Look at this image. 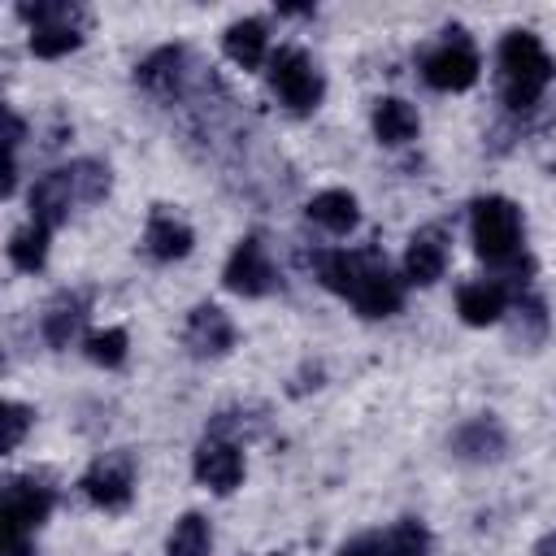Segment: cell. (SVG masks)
Instances as JSON below:
<instances>
[{
  "mask_svg": "<svg viewBox=\"0 0 556 556\" xmlns=\"http://www.w3.org/2000/svg\"><path fill=\"white\" fill-rule=\"evenodd\" d=\"M26 426H30V408L26 404H4V452H13L22 443Z\"/></svg>",
  "mask_w": 556,
  "mask_h": 556,
  "instance_id": "cell-27",
  "label": "cell"
},
{
  "mask_svg": "<svg viewBox=\"0 0 556 556\" xmlns=\"http://www.w3.org/2000/svg\"><path fill=\"white\" fill-rule=\"evenodd\" d=\"M269 83H274L278 100H282L291 113H308V109H317V100H321V74H317L313 61H308L304 52H295V48L274 52V61H269Z\"/></svg>",
  "mask_w": 556,
  "mask_h": 556,
  "instance_id": "cell-4",
  "label": "cell"
},
{
  "mask_svg": "<svg viewBox=\"0 0 556 556\" xmlns=\"http://www.w3.org/2000/svg\"><path fill=\"white\" fill-rule=\"evenodd\" d=\"M208 547H213L208 521L200 513H187V517L174 521L169 543H165V556H208Z\"/></svg>",
  "mask_w": 556,
  "mask_h": 556,
  "instance_id": "cell-22",
  "label": "cell"
},
{
  "mask_svg": "<svg viewBox=\"0 0 556 556\" xmlns=\"http://www.w3.org/2000/svg\"><path fill=\"white\" fill-rule=\"evenodd\" d=\"M143 243H148V252L156 261H178V256L191 252V230L169 213H152V222L143 230Z\"/></svg>",
  "mask_w": 556,
  "mask_h": 556,
  "instance_id": "cell-17",
  "label": "cell"
},
{
  "mask_svg": "<svg viewBox=\"0 0 556 556\" xmlns=\"http://www.w3.org/2000/svg\"><path fill=\"white\" fill-rule=\"evenodd\" d=\"M430 552V534L421 521L404 517L391 530H382V556H426Z\"/></svg>",
  "mask_w": 556,
  "mask_h": 556,
  "instance_id": "cell-24",
  "label": "cell"
},
{
  "mask_svg": "<svg viewBox=\"0 0 556 556\" xmlns=\"http://www.w3.org/2000/svg\"><path fill=\"white\" fill-rule=\"evenodd\" d=\"M356 217H361V208H356V195L352 191H321L308 204V222H317L330 235H348L356 226Z\"/></svg>",
  "mask_w": 556,
  "mask_h": 556,
  "instance_id": "cell-16",
  "label": "cell"
},
{
  "mask_svg": "<svg viewBox=\"0 0 556 556\" xmlns=\"http://www.w3.org/2000/svg\"><path fill=\"white\" fill-rule=\"evenodd\" d=\"M83 317H87V295L83 291H61L43 313V339L52 348H70V339L78 334Z\"/></svg>",
  "mask_w": 556,
  "mask_h": 556,
  "instance_id": "cell-14",
  "label": "cell"
},
{
  "mask_svg": "<svg viewBox=\"0 0 556 556\" xmlns=\"http://www.w3.org/2000/svg\"><path fill=\"white\" fill-rule=\"evenodd\" d=\"M552 83V61L543 43L530 30H508L500 43V87L508 109H530L539 104L543 87Z\"/></svg>",
  "mask_w": 556,
  "mask_h": 556,
  "instance_id": "cell-1",
  "label": "cell"
},
{
  "mask_svg": "<svg viewBox=\"0 0 556 556\" xmlns=\"http://www.w3.org/2000/svg\"><path fill=\"white\" fill-rule=\"evenodd\" d=\"M182 343L195 356H222L235 343V326L217 304H200V308H191V317L182 326Z\"/></svg>",
  "mask_w": 556,
  "mask_h": 556,
  "instance_id": "cell-10",
  "label": "cell"
},
{
  "mask_svg": "<svg viewBox=\"0 0 556 556\" xmlns=\"http://www.w3.org/2000/svg\"><path fill=\"white\" fill-rule=\"evenodd\" d=\"M504 304H508V295H504V282H465L460 291H456V313H460V321H469V326H491V321H500L504 317Z\"/></svg>",
  "mask_w": 556,
  "mask_h": 556,
  "instance_id": "cell-13",
  "label": "cell"
},
{
  "mask_svg": "<svg viewBox=\"0 0 556 556\" xmlns=\"http://www.w3.org/2000/svg\"><path fill=\"white\" fill-rule=\"evenodd\" d=\"M452 443H456V452L469 456V460H491V456L504 452V430H500L491 417H478V421L460 426Z\"/></svg>",
  "mask_w": 556,
  "mask_h": 556,
  "instance_id": "cell-18",
  "label": "cell"
},
{
  "mask_svg": "<svg viewBox=\"0 0 556 556\" xmlns=\"http://www.w3.org/2000/svg\"><path fill=\"white\" fill-rule=\"evenodd\" d=\"M348 300L365 313V317H391L404 304V287L400 278L387 269V261H378L374 252H356V278L348 287Z\"/></svg>",
  "mask_w": 556,
  "mask_h": 556,
  "instance_id": "cell-3",
  "label": "cell"
},
{
  "mask_svg": "<svg viewBox=\"0 0 556 556\" xmlns=\"http://www.w3.org/2000/svg\"><path fill=\"white\" fill-rule=\"evenodd\" d=\"M222 282H226L235 295H269V291H274L278 274H274V265H269L261 239H243V243L230 252Z\"/></svg>",
  "mask_w": 556,
  "mask_h": 556,
  "instance_id": "cell-7",
  "label": "cell"
},
{
  "mask_svg": "<svg viewBox=\"0 0 556 556\" xmlns=\"http://www.w3.org/2000/svg\"><path fill=\"white\" fill-rule=\"evenodd\" d=\"M539 556H556V534H547V539L539 543Z\"/></svg>",
  "mask_w": 556,
  "mask_h": 556,
  "instance_id": "cell-29",
  "label": "cell"
},
{
  "mask_svg": "<svg viewBox=\"0 0 556 556\" xmlns=\"http://www.w3.org/2000/svg\"><path fill=\"white\" fill-rule=\"evenodd\" d=\"M374 135L382 139V143H408L413 135H417V113L404 104V100H378V109H374Z\"/></svg>",
  "mask_w": 556,
  "mask_h": 556,
  "instance_id": "cell-19",
  "label": "cell"
},
{
  "mask_svg": "<svg viewBox=\"0 0 556 556\" xmlns=\"http://www.w3.org/2000/svg\"><path fill=\"white\" fill-rule=\"evenodd\" d=\"M70 204H78V195H74V182L65 169H52L30 187V222H39L48 230L70 217Z\"/></svg>",
  "mask_w": 556,
  "mask_h": 556,
  "instance_id": "cell-11",
  "label": "cell"
},
{
  "mask_svg": "<svg viewBox=\"0 0 556 556\" xmlns=\"http://www.w3.org/2000/svg\"><path fill=\"white\" fill-rule=\"evenodd\" d=\"M83 491L100 508H126L130 504V491H135V465H130V456H104V460H96L87 469V478H83Z\"/></svg>",
  "mask_w": 556,
  "mask_h": 556,
  "instance_id": "cell-8",
  "label": "cell"
},
{
  "mask_svg": "<svg viewBox=\"0 0 556 556\" xmlns=\"http://www.w3.org/2000/svg\"><path fill=\"white\" fill-rule=\"evenodd\" d=\"M83 43V30H78V17H65V22H43L30 30V52L35 56H65Z\"/></svg>",
  "mask_w": 556,
  "mask_h": 556,
  "instance_id": "cell-21",
  "label": "cell"
},
{
  "mask_svg": "<svg viewBox=\"0 0 556 556\" xmlns=\"http://www.w3.org/2000/svg\"><path fill=\"white\" fill-rule=\"evenodd\" d=\"M222 48L235 65L243 70H256L265 61V26L256 17H243V22H230L226 35H222Z\"/></svg>",
  "mask_w": 556,
  "mask_h": 556,
  "instance_id": "cell-15",
  "label": "cell"
},
{
  "mask_svg": "<svg viewBox=\"0 0 556 556\" xmlns=\"http://www.w3.org/2000/svg\"><path fill=\"white\" fill-rule=\"evenodd\" d=\"M9 261H13L17 269L35 274V269L48 261V226L26 222L22 230H13V239H9Z\"/></svg>",
  "mask_w": 556,
  "mask_h": 556,
  "instance_id": "cell-23",
  "label": "cell"
},
{
  "mask_svg": "<svg viewBox=\"0 0 556 556\" xmlns=\"http://www.w3.org/2000/svg\"><path fill=\"white\" fill-rule=\"evenodd\" d=\"M87 356H91L96 365H104V369L122 365V361H126V330L109 326V330H96V334H87Z\"/></svg>",
  "mask_w": 556,
  "mask_h": 556,
  "instance_id": "cell-26",
  "label": "cell"
},
{
  "mask_svg": "<svg viewBox=\"0 0 556 556\" xmlns=\"http://www.w3.org/2000/svg\"><path fill=\"white\" fill-rule=\"evenodd\" d=\"M65 174H70L74 195H78L83 204H96V200L109 191V169H104L100 161H74Z\"/></svg>",
  "mask_w": 556,
  "mask_h": 556,
  "instance_id": "cell-25",
  "label": "cell"
},
{
  "mask_svg": "<svg viewBox=\"0 0 556 556\" xmlns=\"http://www.w3.org/2000/svg\"><path fill=\"white\" fill-rule=\"evenodd\" d=\"M469 230H473V248L486 265H508L517 261L521 248V213L513 200L504 195H482L469 208Z\"/></svg>",
  "mask_w": 556,
  "mask_h": 556,
  "instance_id": "cell-2",
  "label": "cell"
},
{
  "mask_svg": "<svg viewBox=\"0 0 556 556\" xmlns=\"http://www.w3.org/2000/svg\"><path fill=\"white\" fill-rule=\"evenodd\" d=\"M421 74L434 91H465V87L478 83V52L465 39H452V43H443L426 56Z\"/></svg>",
  "mask_w": 556,
  "mask_h": 556,
  "instance_id": "cell-6",
  "label": "cell"
},
{
  "mask_svg": "<svg viewBox=\"0 0 556 556\" xmlns=\"http://www.w3.org/2000/svg\"><path fill=\"white\" fill-rule=\"evenodd\" d=\"M182 61H187L182 48H161L156 56H148V61L139 65V83H143L148 91L169 96V91L182 83Z\"/></svg>",
  "mask_w": 556,
  "mask_h": 556,
  "instance_id": "cell-20",
  "label": "cell"
},
{
  "mask_svg": "<svg viewBox=\"0 0 556 556\" xmlns=\"http://www.w3.org/2000/svg\"><path fill=\"white\" fill-rule=\"evenodd\" d=\"M195 478L208 486V491H217V495H226V491H235L239 486V478H243V456H239V447L230 443V439H204L200 447H195Z\"/></svg>",
  "mask_w": 556,
  "mask_h": 556,
  "instance_id": "cell-9",
  "label": "cell"
},
{
  "mask_svg": "<svg viewBox=\"0 0 556 556\" xmlns=\"http://www.w3.org/2000/svg\"><path fill=\"white\" fill-rule=\"evenodd\" d=\"M443 265H447V243L439 230H421L413 235L408 243V256H404V278L417 282V287H430L443 278Z\"/></svg>",
  "mask_w": 556,
  "mask_h": 556,
  "instance_id": "cell-12",
  "label": "cell"
},
{
  "mask_svg": "<svg viewBox=\"0 0 556 556\" xmlns=\"http://www.w3.org/2000/svg\"><path fill=\"white\" fill-rule=\"evenodd\" d=\"M52 513V491L39 486L35 478H13L4 486V504H0V517H4V534L17 539L26 530H35L43 517Z\"/></svg>",
  "mask_w": 556,
  "mask_h": 556,
  "instance_id": "cell-5",
  "label": "cell"
},
{
  "mask_svg": "<svg viewBox=\"0 0 556 556\" xmlns=\"http://www.w3.org/2000/svg\"><path fill=\"white\" fill-rule=\"evenodd\" d=\"M339 556H382V530H374V534H356V539H348V543L339 547Z\"/></svg>",
  "mask_w": 556,
  "mask_h": 556,
  "instance_id": "cell-28",
  "label": "cell"
}]
</instances>
